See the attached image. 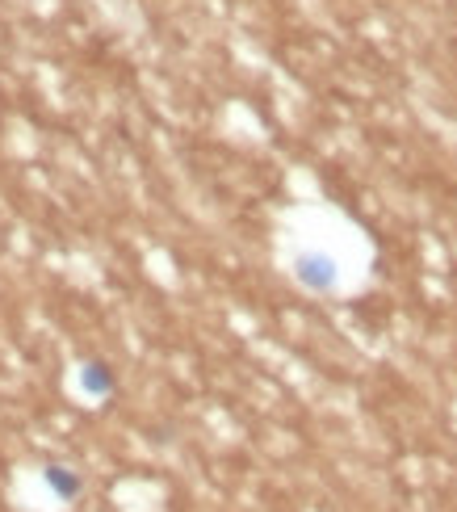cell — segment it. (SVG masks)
Instances as JSON below:
<instances>
[{
  "label": "cell",
  "instance_id": "6da1fadb",
  "mask_svg": "<svg viewBox=\"0 0 457 512\" xmlns=\"http://www.w3.org/2000/svg\"><path fill=\"white\" fill-rule=\"evenodd\" d=\"M294 277L315 294H328L336 286V261L328 252H302L294 261Z\"/></svg>",
  "mask_w": 457,
  "mask_h": 512
},
{
  "label": "cell",
  "instance_id": "7a4b0ae2",
  "mask_svg": "<svg viewBox=\"0 0 457 512\" xmlns=\"http://www.w3.org/2000/svg\"><path fill=\"white\" fill-rule=\"evenodd\" d=\"M76 387L89 395V399H110L118 391V374H114L110 361L93 357V361H84V366L76 370Z\"/></svg>",
  "mask_w": 457,
  "mask_h": 512
},
{
  "label": "cell",
  "instance_id": "3957f363",
  "mask_svg": "<svg viewBox=\"0 0 457 512\" xmlns=\"http://www.w3.org/2000/svg\"><path fill=\"white\" fill-rule=\"evenodd\" d=\"M42 483L51 487V492L59 496V500H80V492H84V479H80V471H72V466H63V462H47L42 466Z\"/></svg>",
  "mask_w": 457,
  "mask_h": 512
}]
</instances>
